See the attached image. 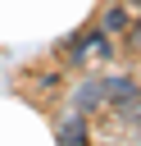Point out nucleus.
Segmentation results:
<instances>
[{"instance_id": "f03ea898", "label": "nucleus", "mask_w": 141, "mask_h": 146, "mask_svg": "<svg viewBox=\"0 0 141 146\" xmlns=\"http://www.w3.org/2000/svg\"><path fill=\"white\" fill-rule=\"evenodd\" d=\"M59 137H64V146H73V141H82V119H77V123L68 119V123L59 128Z\"/></svg>"}, {"instance_id": "39448f33", "label": "nucleus", "mask_w": 141, "mask_h": 146, "mask_svg": "<svg viewBox=\"0 0 141 146\" xmlns=\"http://www.w3.org/2000/svg\"><path fill=\"white\" fill-rule=\"evenodd\" d=\"M136 32H141V27H136ZM136 41H141V36H136Z\"/></svg>"}, {"instance_id": "f257e3e1", "label": "nucleus", "mask_w": 141, "mask_h": 146, "mask_svg": "<svg viewBox=\"0 0 141 146\" xmlns=\"http://www.w3.org/2000/svg\"><path fill=\"white\" fill-rule=\"evenodd\" d=\"M96 100H105V82H86L77 91V110H96Z\"/></svg>"}, {"instance_id": "20e7f679", "label": "nucleus", "mask_w": 141, "mask_h": 146, "mask_svg": "<svg viewBox=\"0 0 141 146\" xmlns=\"http://www.w3.org/2000/svg\"><path fill=\"white\" fill-rule=\"evenodd\" d=\"M132 5H136V9H141V0H132Z\"/></svg>"}, {"instance_id": "7ed1b4c3", "label": "nucleus", "mask_w": 141, "mask_h": 146, "mask_svg": "<svg viewBox=\"0 0 141 146\" xmlns=\"http://www.w3.org/2000/svg\"><path fill=\"white\" fill-rule=\"evenodd\" d=\"M105 27H109V32L127 27V14H123V9H109V14H105Z\"/></svg>"}]
</instances>
